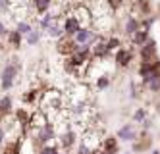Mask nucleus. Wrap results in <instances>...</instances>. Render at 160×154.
<instances>
[{"mask_svg":"<svg viewBox=\"0 0 160 154\" xmlns=\"http://www.w3.org/2000/svg\"><path fill=\"white\" fill-rule=\"evenodd\" d=\"M52 4H54V0H33V8H35V12L41 14V16L47 14V12H50Z\"/></svg>","mask_w":160,"mask_h":154,"instance_id":"nucleus-17","label":"nucleus"},{"mask_svg":"<svg viewBox=\"0 0 160 154\" xmlns=\"http://www.w3.org/2000/svg\"><path fill=\"white\" fill-rule=\"evenodd\" d=\"M39 41H41V29H31V31L25 35V42H27L29 46L39 44Z\"/></svg>","mask_w":160,"mask_h":154,"instance_id":"nucleus-22","label":"nucleus"},{"mask_svg":"<svg viewBox=\"0 0 160 154\" xmlns=\"http://www.w3.org/2000/svg\"><path fill=\"white\" fill-rule=\"evenodd\" d=\"M151 145H152L151 137L143 133V137H141V139L133 145V150H135V152H143V150H147V148H151Z\"/></svg>","mask_w":160,"mask_h":154,"instance_id":"nucleus-20","label":"nucleus"},{"mask_svg":"<svg viewBox=\"0 0 160 154\" xmlns=\"http://www.w3.org/2000/svg\"><path fill=\"white\" fill-rule=\"evenodd\" d=\"M133 10L143 17L151 16V10H152L151 8V0H133Z\"/></svg>","mask_w":160,"mask_h":154,"instance_id":"nucleus-15","label":"nucleus"},{"mask_svg":"<svg viewBox=\"0 0 160 154\" xmlns=\"http://www.w3.org/2000/svg\"><path fill=\"white\" fill-rule=\"evenodd\" d=\"M91 152H93V148H89L85 143H81V145H79V150H77V154H91Z\"/></svg>","mask_w":160,"mask_h":154,"instance_id":"nucleus-30","label":"nucleus"},{"mask_svg":"<svg viewBox=\"0 0 160 154\" xmlns=\"http://www.w3.org/2000/svg\"><path fill=\"white\" fill-rule=\"evenodd\" d=\"M62 27H64V35H66V37H73V35H75L79 29H81V23H79L72 14H66Z\"/></svg>","mask_w":160,"mask_h":154,"instance_id":"nucleus-9","label":"nucleus"},{"mask_svg":"<svg viewBox=\"0 0 160 154\" xmlns=\"http://www.w3.org/2000/svg\"><path fill=\"white\" fill-rule=\"evenodd\" d=\"M100 148L106 154H120V143L118 137H104L100 141Z\"/></svg>","mask_w":160,"mask_h":154,"instance_id":"nucleus-12","label":"nucleus"},{"mask_svg":"<svg viewBox=\"0 0 160 154\" xmlns=\"http://www.w3.org/2000/svg\"><path fill=\"white\" fill-rule=\"evenodd\" d=\"M12 114H14V100H12V97L6 94V97L0 98V123L8 120Z\"/></svg>","mask_w":160,"mask_h":154,"instance_id":"nucleus-10","label":"nucleus"},{"mask_svg":"<svg viewBox=\"0 0 160 154\" xmlns=\"http://www.w3.org/2000/svg\"><path fill=\"white\" fill-rule=\"evenodd\" d=\"M58 154H72L70 150H62V152H58Z\"/></svg>","mask_w":160,"mask_h":154,"instance_id":"nucleus-34","label":"nucleus"},{"mask_svg":"<svg viewBox=\"0 0 160 154\" xmlns=\"http://www.w3.org/2000/svg\"><path fill=\"white\" fill-rule=\"evenodd\" d=\"M41 97H42V92L39 91V89H29V91H25L23 92V97H21V100H23V104L27 106H33V104H37L39 100H41Z\"/></svg>","mask_w":160,"mask_h":154,"instance_id":"nucleus-14","label":"nucleus"},{"mask_svg":"<svg viewBox=\"0 0 160 154\" xmlns=\"http://www.w3.org/2000/svg\"><path fill=\"white\" fill-rule=\"evenodd\" d=\"M91 154H106V152L102 150L100 147H97V148H93V152H91Z\"/></svg>","mask_w":160,"mask_h":154,"instance_id":"nucleus-33","label":"nucleus"},{"mask_svg":"<svg viewBox=\"0 0 160 154\" xmlns=\"http://www.w3.org/2000/svg\"><path fill=\"white\" fill-rule=\"evenodd\" d=\"M68 14H72L79 23H81V27H89V23L93 21V14H91V10L87 6H81V4H75V6H70V12Z\"/></svg>","mask_w":160,"mask_h":154,"instance_id":"nucleus-4","label":"nucleus"},{"mask_svg":"<svg viewBox=\"0 0 160 154\" xmlns=\"http://www.w3.org/2000/svg\"><path fill=\"white\" fill-rule=\"evenodd\" d=\"M133 60V48H118L116 50V56H114V62H116L118 67H128Z\"/></svg>","mask_w":160,"mask_h":154,"instance_id":"nucleus-8","label":"nucleus"},{"mask_svg":"<svg viewBox=\"0 0 160 154\" xmlns=\"http://www.w3.org/2000/svg\"><path fill=\"white\" fill-rule=\"evenodd\" d=\"M97 39H98V35H95V31H91L89 27H81L73 35V41L77 44H89V46H93Z\"/></svg>","mask_w":160,"mask_h":154,"instance_id":"nucleus-7","label":"nucleus"},{"mask_svg":"<svg viewBox=\"0 0 160 154\" xmlns=\"http://www.w3.org/2000/svg\"><path fill=\"white\" fill-rule=\"evenodd\" d=\"M110 85V77L108 75H98V79H97V89H106Z\"/></svg>","mask_w":160,"mask_h":154,"instance_id":"nucleus-28","label":"nucleus"},{"mask_svg":"<svg viewBox=\"0 0 160 154\" xmlns=\"http://www.w3.org/2000/svg\"><path fill=\"white\" fill-rule=\"evenodd\" d=\"M125 33H128L129 35V37H131V35L133 33H137V31H139L141 29V25H139V19H137V17H133V16H129L128 17V21H125Z\"/></svg>","mask_w":160,"mask_h":154,"instance_id":"nucleus-19","label":"nucleus"},{"mask_svg":"<svg viewBox=\"0 0 160 154\" xmlns=\"http://www.w3.org/2000/svg\"><path fill=\"white\" fill-rule=\"evenodd\" d=\"M128 154H129V152H128Z\"/></svg>","mask_w":160,"mask_h":154,"instance_id":"nucleus-37","label":"nucleus"},{"mask_svg":"<svg viewBox=\"0 0 160 154\" xmlns=\"http://www.w3.org/2000/svg\"><path fill=\"white\" fill-rule=\"evenodd\" d=\"M147 87H148V89H151L152 92H156V91H160V73H158L156 77H152L151 81H148V83H147Z\"/></svg>","mask_w":160,"mask_h":154,"instance_id":"nucleus-26","label":"nucleus"},{"mask_svg":"<svg viewBox=\"0 0 160 154\" xmlns=\"http://www.w3.org/2000/svg\"><path fill=\"white\" fill-rule=\"evenodd\" d=\"M118 139H122V141H135L137 139V133H135V129H133V125H123V127H120V131H118Z\"/></svg>","mask_w":160,"mask_h":154,"instance_id":"nucleus-16","label":"nucleus"},{"mask_svg":"<svg viewBox=\"0 0 160 154\" xmlns=\"http://www.w3.org/2000/svg\"><path fill=\"white\" fill-rule=\"evenodd\" d=\"M6 41H8V46H12L14 50H18L21 46V42H23V35H21L18 29H12V31H8Z\"/></svg>","mask_w":160,"mask_h":154,"instance_id":"nucleus-13","label":"nucleus"},{"mask_svg":"<svg viewBox=\"0 0 160 154\" xmlns=\"http://www.w3.org/2000/svg\"><path fill=\"white\" fill-rule=\"evenodd\" d=\"M158 110H160V102H158Z\"/></svg>","mask_w":160,"mask_h":154,"instance_id":"nucleus-36","label":"nucleus"},{"mask_svg":"<svg viewBox=\"0 0 160 154\" xmlns=\"http://www.w3.org/2000/svg\"><path fill=\"white\" fill-rule=\"evenodd\" d=\"M21 147H23V137H12L4 141V145L0 147V154H21Z\"/></svg>","mask_w":160,"mask_h":154,"instance_id":"nucleus-6","label":"nucleus"},{"mask_svg":"<svg viewBox=\"0 0 160 154\" xmlns=\"http://www.w3.org/2000/svg\"><path fill=\"white\" fill-rule=\"evenodd\" d=\"M133 120L135 122H145V108H139L135 114H133Z\"/></svg>","mask_w":160,"mask_h":154,"instance_id":"nucleus-29","label":"nucleus"},{"mask_svg":"<svg viewBox=\"0 0 160 154\" xmlns=\"http://www.w3.org/2000/svg\"><path fill=\"white\" fill-rule=\"evenodd\" d=\"M60 152V148H58V145H44L41 150H39V154H58Z\"/></svg>","mask_w":160,"mask_h":154,"instance_id":"nucleus-25","label":"nucleus"},{"mask_svg":"<svg viewBox=\"0 0 160 154\" xmlns=\"http://www.w3.org/2000/svg\"><path fill=\"white\" fill-rule=\"evenodd\" d=\"M47 33L52 39H60V37H64V27L60 25V21H52V25L47 29Z\"/></svg>","mask_w":160,"mask_h":154,"instance_id":"nucleus-21","label":"nucleus"},{"mask_svg":"<svg viewBox=\"0 0 160 154\" xmlns=\"http://www.w3.org/2000/svg\"><path fill=\"white\" fill-rule=\"evenodd\" d=\"M16 29H18V31H19V33L25 37V35H27V33L33 29V25H31L29 21H18V23H16Z\"/></svg>","mask_w":160,"mask_h":154,"instance_id":"nucleus-23","label":"nucleus"},{"mask_svg":"<svg viewBox=\"0 0 160 154\" xmlns=\"http://www.w3.org/2000/svg\"><path fill=\"white\" fill-rule=\"evenodd\" d=\"M50 120L48 116L44 114L42 110H37V112H31V122H29V131L31 129H41L42 125H47Z\"/></svg>","mask_w":160,"mask_h":154,"instance_id":"nucleus-11","label":"nucleus"},{"mask_svg":"<svg viewBox=\"0 0 160 154\" xmlns=\"http://www.w3.org/2000/svg\"><path fill=\"white\" fill-rule=\"evenodd\" d=\"M141 64H160L158 50H156V41L148 39L141 46Z\"/></svg>","mask_w":160,"mask_h":154,"instance_id":"nucleus-3","label":"nucleus"},{"mask_svg":"<svg viewBox=\"0 0 160 154\" xmlns=\"http://www.w3.org/2000/svg\"><path fill=\"white\" fill-rule=\"evenodd\" d=\"M147 41H148V31H147V29H139L137 33L131 35V42L137 44V46H143Z\"/></svg>","mask_w":160,"mask_h":154,"instance_id":"nucleus-18","label":"nucleus"},{"mask_svg":"<svg viewBox=\"0 0 160 154\" xmlns=\"http://www.w3.org/2000/svg\"><path fill=\"white\" fill-rule=\"evenodd\" d=\"M6 35H8V29H6V25H4V23L0 21V41H2V39L6 37Z\"/></svg>","mask_w":160,"mask_h":154,"instance_id":"nucleus-32","label":"nucleus"},{"mask_svg":"<svg viewBox=\"0 0 160 154\" xmlns=\"http://www.w3.org/2000/svg\"><path fill=\"white\" fill-rule=\"evenodd\" d=\"M106 2V6L110 8V10H114V12H118L123 4H125V0H104Z\"/></svg>","mask_w":160,"mask_h":154,"instance_id":"nucleus-27","label":"nucleus"},{"mask_svg":"<svg viewBox=\"0 0 160 154\" xmlns=\"http://www.w3.org/2000/svg\"><path fill=\"white\" fill-rule=\"evenodd\" d=\"M56 139H58V148H62V150H72V147L75 145V141H77V131H75L70 123H64L62 131L56 133Z\"/></svg>","mask_w":160,"mask_h":154,"instance_id":"nucleus-2","label":"nucleus"},{"mask_svg":"<svg viewBox=\"0 0 160 154\" xmlns=\"http://www.w3.org/2000/svg\"><path fill=\"white\" fill-rule=\"evenodd\" d=\"M106 44H108V50H110V52L122 48V41H120L118 37H110V39H106Z\"/></svg>","mask_w":160,"mask_h":154,"instance_id":"nucleus-24","label":"nucleus"},{"mask_svg":"<svg viewBox=\"0 0 160 154\" xmlns=\"http://www.w3.org/2000/svg\"><path fill=\"white\" fill-rule=\"evenodd\" d=\"M77 42L73 41V37H60L58 39V42H56V50H58V54H62V56H70V54H73L75 50H77Z\"/></svg>","mask_w":160,"mask_h":154,"instance_id":"nucleus-5","label":"nucleus"},{"mask_svg":"<svg viewBox=\"0 0 160 154\" xmlns=\"http://www.w3.org/2000/svg\"><path fill=\"white\" fill-rule=\"evenodd\" d=\"M19 72H21L19 58H18V56H12V58H10V60L2 66V69H0V89H2V91L14 89V83H16V77H18Z\"/></svg>","mask_w":160,"mask_h":154,"instance_id":"nucleus-1","label":"nucleus"},{"mask_svg":"<svg viewBox=\"0 0 160 154\" xmlns=\"http://www.w3.org/2000/svg\"><path fill=\"white\" fill-rule=\"evenodd\" d=\"M152 154H160V150H154V152H152Z\"/></svg>","mask_w":160,"mask_h":154,"instance_id":"nucleus-35","label":"nucleus"},{"mask_svg":"<svg viewBox=\"0 0 160 154\" xmlns=\"http://www.w3.org/2000/svg\"><path fill=\"white\" fill-rule=\"evenodd\" d=\"M4 141H6V129L2 127V123H0V147L4 145Z\"/></svg>","mask_w":160,"mask_h":154,"instance_id":"nucleus-31","label":"nucleus"}]
</instances>
